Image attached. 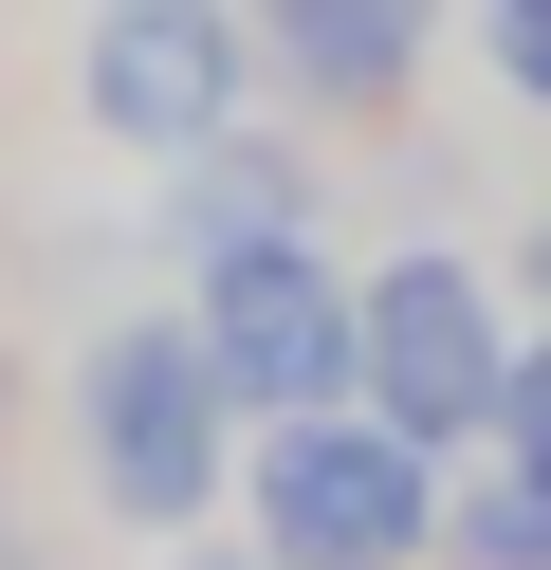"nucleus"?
Segmentation results:
<instances>
[{"instance_id": "nucleus-13", "label": "nucleus", "mask_w": 551, "mask_h": 570, "mask_svg": "<svg viewBox=\"0 0 551 570\" xmlns=\"http://www.w3.org/2000/svg\"><path fill=\"white\" fill-rule=\"evenodd\" d=\"M0 222H19V203H0Z\"/></svg>"}, {"instance_id": "nucleus-8", "label": "nucleus", "mask_w": 551, "mask_h": 570, "mask_svg": "<svg viewBox=\"0 0 551 570\" xmlns=\"http://www.w3.org/2000/svg\"><path fill=\"white\" fill-rule=\"evenodd\" d=\"M441 570H551V479H460L441 497Z\"/></svg>"}, {"instance_id": "nucleus-10", "label": "nucleus", "mask_w": 551, "mask_h": 570, "mask_svg": "<svg viewBox=\"0 0 551 570\" xmlns=\"http://www.w3.org/2000/svg\"><path fill=\"white\" fill-rule=\"evenodd\" d=\"M496 460H514V479H551V313H533V350H514V405H496Z\"/></svg>"}, {"instance_id": "nucleus-3", "label": "nucleus", "mask_w": 551, "mask_h": 570, "mask_svg": "<svg viewBox=\"0 0 551 570\" xmlns=\"http://www.w3.org/2000/svg\"><path fill=\"white\" fill-rule=\"evenodd\" d=\"M514 295L460 258V239H404V258H367V386L350 405H386L404 442H441V460H478L496 442V405H514Z\"/></svg>"}, {"instance_id": "nucleus-7", "label": "nucleus", "mask_w": 551, "mask_h": 570, "mask_svg": "<svg viewBox=\"0 0 551 570\" xmlns=\"http://www.w3.org/2000/svg\"><path fill=\"white\" fill-rule=\"evenodd\" d=\"M166 239H184V276H203V258H257V239H313V166H294L276 129H220V148L166 166Z\"/></svg>"}, {"instance_id": "nucleus-12", "label": "nucleus", "mask_w": 551, "mask_h": 570, "mask_svg": "<svg viewBox=\"0 0 551 570\" xmlns=\"http://www.w3.org/2000/svg\"><path fill=\"white\" fill-rule=\"evenodd\" d=\"M514 276H533V295H551V203H533V239H514Z\"/></svg>"}, {"instance_id": "nucleus-2", "label": "nucleus", "mask_w": 551, "mask_h": 570, "mask_svg": "<svg viewBox=\"0 0 551 570\" xmlns=\"http://www.w3.org/2000/svg\"><path fill=\"white\" fill-rule=\"evenodd\" d=\"M441 497H460V460L404 442L386 405L257 423V460H239V533L276 570H441Z\"/></svg>"}, {"instance_id": "nucleus-4", "label": "nucleus", "mask_w": 551, "mask_h": 570, "mask_svg": "<svg viewBox=\"0 0 551 570\" xmlns=\"http://www.w3.org/2000/svg\"><path fill=\"white\" fill-rule=\"evenodd\" d=\"M257 19L239 0H92V38H73V111L110 129V148H147V166H184V148H220V129L257 111Z\"/></svg>"}, {"instance_id": "nucleus-1", "label": "nucleus", "mask_w": 551, "mask_h": 570, "mask_svg": "<svg viewBox=\"0 0 551 570\" xmlns=\"http://www.w3.org/2000/svg\"><path fill=\"white\" fill-rule=\"evenodd\" d=\"M73 460H92V515L166 533V552L203 515H239L257 423H239V386H220L203 313H110V332L73 350Z\"/></svg>"}, {"instance_id": "nucleus-6", "label": "nucleus", "mask_w": 551, "mask_h": 570, "mask_svg": "<svg viewBox=\"0 0 551 570\" xmlns=\"http://www.w3.org/2000/svg\"><path fill=\"white\" fill-rule=\"evenodd\" d=\"M257 19V56H276V92L294 111H404V92H423V56L460 38V0H239Z\"/></svg>"}, {"instance_id": "nucleus-11", "label": "nucleus", "mask_w": 551, "mask_h": 570, "mask_svg": "<svg viewBox=\"0 0 551 570\" xmlns=\"http://www.w3.org/2000/svg\"><path fill=\"white\" fill-rule=\"evenodd\" d=\"M166 570H276V552H257V533H184Z\"/></svg>"}, {"instance_id": "nucleus-5", "label": "nucleus", "mask_w": 551, "mask_h": 570, "mask_svg": "<svg viewBox=\"0 0 551 570\" xmlns=\"http://www.w3.org/2000/svg\"><path fill=\"white\" fill-rule=\"evenodd\" d=\"M184 313H203L239 423H313V405H350V386H367V276H331L313 239L203 258V276H184Z\"/></svg>"}, {"instance_id": "nucleus-9", "label": "nucleus", "mask_w": 551, "mask_h": 570, "mask_svg": "<svg viewBox=\"0 0 551 570\" xmlns=\"http://www.w3.org/2000/svg\"><path fill=\"white\" fill-rule=\"evenodd\" d=\"M460 38H478V75L514 111H551V0H460Z\"/></svg>"}]
</instances>
